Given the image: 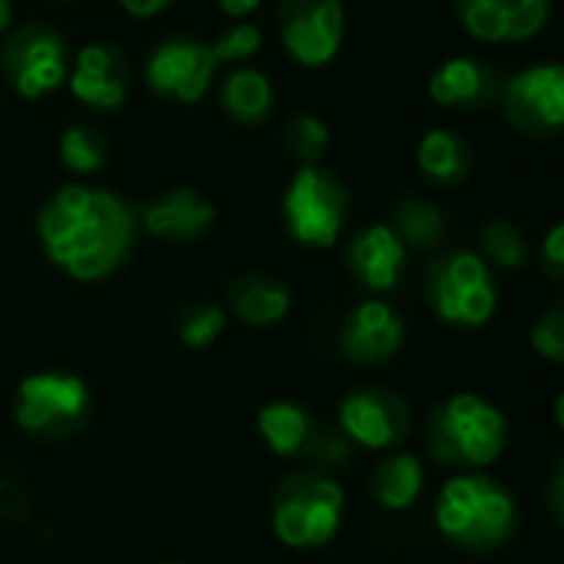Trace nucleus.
<instances>
[{
	"label": "nucleus",
	"mask_w": 564,
	"mask_h": 564,
	"mask_svg": "<svg viewBox=\"0 0 564 564\" xmlns=\"http://www.w3.org/2000/svg\"><path fill=\"white\" fill-rule=\"evenodd\" d=\"M139 231L135 208L116 192L83 182L59 185L36 212L46 258L73 281H102L126 264Z\"/></svg>",
	"instance_id": "obj_1"
},
{
	"label": "nucleus",
	"mask_w": 564,
	"mask_h": 564,
	"mask_svg": "<svg viewBox=\"0 0 564 564\" xmlns=\"http://www.w3.org/2000/svg\"><path fill=\"white\" fill-rule=\"evenodd\" d=\"M436 525L449 542L486 552L516 532V502L489 476H456L440 492Z\"/></svg>",
	"instance_id": "obj_2"
},
{
	"label": "nucleus",
	"mask_w": 564,
	"mask_h": 564,
	"mask_svg": "<svg viewBox=\"0 0 564 564\" xmlns=\"http://www.w3.org/2000/svg\"><path fill=\"white\" fill-rule=\"evenodd\" d=\"M347 215H350V192L344 185V178L321 165H297L284 198H281V218L288 235L301 245V248H334L347 228Z\"/></svg>",
	"instance_id": "obj_3"
},
{
	"label": "nucleus",
	"mask_w": 564,
	"mask_h": 564,
	"mask_svg": "<svg viewBox=\"0 0 564 564\" xmlns=\"http://www.w3.org/2000/svg\"><path fill=\"white\" fill-rule=\"evenodd\" d=\"M426 446L443 466H489L506 446V416L476 393H456L433 410Z\"/></svg>",
	"instance_id": "obj_4"
},
{
	"label": "nucleus",
	"mask_w": 564,
	"mask_h": 564,
	"mask_svg": "<svg viewBox=\"0 0 564 564\" xmlns=\"http://www.w3.org/2000/svg\"><path fill=\"white\" fill-rule=\"evenodd\" d=\"M344 516V492L340 486L317 469L294 473L274 492L271 522L284 545L291 549H321L327 545Z\"/></svg>",
	"instance_id": "obj_5"
},
{
	"label": "nucleus",
	"mask_w": 564,
	"mask_h": 564,
	"mask_svg": "<svg viewBox=\"0 0 564 564\" xmlns=\"http://www.w3.org/2000/svg\"><path fill=\"white\" fill-rule=\"evenodd\" d=\"M423 288L433 311L453 327H482L499 307L492 271L476 251H446L433 258Z\"/></svg>",
	"instance_id": "obj_6"
},
{
	"label": "nucleus",
	"mask_w": 564,
	"mask_h": 564,
	"mask_svg": "<svg viewBox=\"0 0 564 564\" xmlns=\"http://www.w3.org/2000/svg\"><path fill=\"white\" fill-rule=\"evenodd\" d=\"M69 46L66 36L40 20L20 23L3 33L0 76L23 99H43L66 83Z\"/></svg>",
	"instance_id": "obj_7"
},
{
	"label": "nucleus",
	"mask_w": 564,
	"mask_h": 564,
	"mask_svg": "<svg viewBox=\"0 0 564 564\" xmlns=\"http://www.w3.org/2000/svg\"><path fill=\"white\" fill-rule=\"evenodd\" d=\"M89 416V390L79 377L46 370L20 383L13 400V420L20 430L56 440L79 430Z\"/></svg>",
	"instance_id": "obj_8"
},
{
	"label": "nucleus",
	"mask_w": 564,
	"mask_h": 564,
	"mask_svg": "<svg viewBox=\"0 0 564 564\" xmlns=\"http://www.w3.org/2000/svg\"><path fill=\"white\" fill-rule=\"evenodd\" d=\"M502 116L512 129L532 139H552L564 122V66L535 63L512 76H502L499 99Z\"/></svg>",
	"instance_id": "obj_9"
},
{
	"label": "nucleus",
	"mask_w": 564,
	"mask_h": 564,
	"mask_svg": "<svg viewBox=\"0 0 564 564\" xmlns=\"http://www.w3.org/2000/svg\"><path fill=\"white\" fill-rule=\"evenodd\" d=\"M278 33L294 63L321 69L334 63L344 46V0H278Z\"/></svg>",
	"instance_id": "obj_10"
},
{
	"label": "nucleus",
	"mask_w": 564,
	"mask_h": 564,
	"mask_svg": "<svg viewBox=\"0 0 564 564\" xmlns=\"http://www.w3.org/2000/svg\"><path fill=\"white\" fill-rule=\"evenodd\" d=\"M215 69H218V59L205 40L169 36L145 59V86L162 99L192 106L208 93Z\"/></svg>",
	"instance_id": "obj_11"
},
{
	"label": "nucleus",
	"mask_w": 564,
	"mask_h": 564,
	"mask_svg": "<svg viewBox=\"0 0 564 564\" xmlns=\"http://www.w3.org/2000/svg\"><path fill=\"white\" fill-rule=\"evenodd\" d=\"M66 86L83 106L96 112H112L122 109L129 99L132 66L116 43H86L66 69Z\"/></svg>",
	"instance_id": "obj_12"
},
{
	"label": "nucleus",
	"mask_w": 564,
	"mask_h": 564,
	"mask_svg": "<svg viewBox=\"0 0 564 564\" xmlns=\"http://www.w3.org/2000/svg\"><path fill=\"white\" fill-rule=\"evenodd\" d=\"M453 10L482 43H525L549 26L552 0H453Z\"/></svg>",
	"instance_id": "obj_13"
},
{
	"label": "nucleus",
	"mask_w": 564,
	"mask_h": 564,
	"mask_svg": "<svg viewBox=\"0 0 564 564\" xmlns=\"http://www.w3.org/2000/svg\"><path fill=\"white\" fill-rule=\"evenodd\" d=\"M340 426L367 449H390L410 433V406L393 390H357L340 403Z\"/></svg>",
	"instance_id": "obj_14"
},
{
	"label": "nucleus",
	"mask_w": 564,
	"mask_h": 564,
	"mask_svg": "<svg viewBox=\"0 0 564 564\" xmlns=\"http://www.w3.org/2000/svg\"><path fill=\"white\" fill-rule=\"evenodd\" d=\"M502 89V76L496 66L476 56H449L443 59L426 83V93L436 106L453 112H479L496 106Z\"/></svg>",
	"instance_id": "obj_15"
},
{
	"label": "nucleus",
	"mask_w": 564,
	"mask_h": 564,
	"mask_svg": "<svg viewBox=\"0 0 564 564\" xmlns=\"http://www.w3.org/2000/svg\"><path fill=\"white\" fill-rule=\"evenodd\" d=\"M135 215H139V225L152 238L172 241V245H192L205 238L215 225V205L198 188H188V185H175L162 192L159 198L135 208Z\"/></svg>",
	"instance_id": "obj_16"
},
{
	"label": "nucleus",
	"mask_w": 564,
	"mask_h": 564,
	"mask_svg": "<svg viewBox=\"0 0 564 564\" xmlns=\"http://www.w3.org/2000/svg\"><path fill=\"white\" fill-rule=\"evenodd\" d=\"M403 330L406 327L390 304L364 301L347 314L340 327V354L360 367L387 364L403 347Z\"/></svg>",
	"instance_id": "obj_17"
},
{
	"label": "nucleus",
	"mask_w": 564,
	"mask_h": 564,
	"mask_svg": "<svg viewBox=\"0 0 564 564\" xmlns=\"http://www.w3.org/2000/svg\"><path fill=\"white\" fill-rule=\"evenodd\" d=\"M403 264H406V248L387 221H373L357 235H350L347 241V271L367 291L377 294L393 291L400 284Z\"/></svg>",
	"instance_id": "obj_18"
},
{
	"label": "nucleus",
	"mask_w": 564,
	"mask_h": 564,
	"mask_svg": "<svg viewBox=\"0 0 564 564\" xmlns=\"http://www.w3.org/2000/svg\"><path fill=\"white\" fill-rule=\"evenodd\" d=\"M228 307L248 327H271L288 317L291 291L271 274H241L228 284Z\"/></svg>",
	"instance_id": "obj_19"
},
{
	"label": "nucleus",
	"mask_w": 564,
	"mask_h": 564,
	"mask_svg": "<svg viewBox=\"0 0 564 564\" xmlns=\"http://www.w3.org/2000/svg\"><path fill=\"white\" fill-rule=\"evenodd\" d=\"M420 172L440 188H459L473 175V149L453 129H430L416 145Z\"/></svg>",
	"instance_id": "obj_20"
},
{
	"label": "nucleus",
	"mask_w": 564,
	"mask_h": 564,
	"mask_svg": "<svg viewBox=\"0 0 564 564\" xmlns=\"http://www.w3.org/2000/svg\"><path fill=\"white\" fill-rule=\"evenodd\" d=\"M218 106L221 112L238 122V126H261L268 116H271V106H274V86L271 79L254 69V66H238L231 69L225 79H221V89H218Z\"/></svg>",
	"instance_id": "obj_21"
},
{
	"label": "nucleus",
	"mask_w": 564,
	"mask_h": 564,
	"mask_svg": "<svg viewBox=\"0 0 564 564\" xmlns=\"http://www.w3.org/2000/svg\"><path fill=\"white\" fill-rule=\"evenodd\" d=\"M387 225L406 251H433L446 238V215L440 212V205L420 195H403L393 205V218Z\"/></svg>",
	"instance_id": "obj_22"
},
{
	"label": "nucleus",
	"mask_w": 564,
	"mask_h": 564,
	"mask_svg": "<svg viewBox=\"0 0 564 564\" xmlns=\"http://www.w3.org/2000/svg\"><path fill=\"white\" fill-rule=\"evenodd\" d=\"M258 430L264 436V443L278 453V456H294L304 453L311 436H314V423L311 416L294 406V403H268L258 413Z\"/></svg>",
	"instance_id": "obj_23"
},
{
	"label": "nucleus",
	"mask_w": 564,
	"mask_h": 564,
	"mask_svg": "<svg viewBox=\"0 0 564 564\" xmlns=\"http://www.w3.org/2000/svg\"><path fill=\"white\" fill-rule=\"evenodd\" d=\"M373 499L393 512L410 509L416 502V496L423 492V466L416 456H393L387 463L377 466L373 479H370Z\"/></svg>",
	"instance_id": "obj_24"
},
{
	"label": "nucleus",
	"mask_w": 564,
	"mask_h": 564,
	"mask_svg": "<svg viewBox=\"0 0 564 564\" xmlns=\"http://www.w3.org/2000/svg\"><path fill=\"white\" fill-rule=\"evenodd\" d=\"M56 149H59L63 169H69L73 175H96L109 162V139L99 129L86 126V122H76V126L63 129Z\"/></svg>",
	"instance_id": "obj_25"
},
{
	"label": "nucleus",
	"mask_w": 564,
	"mask_h": 564,
	"mask_svg": "<svg viewBox=\"0 0 564 564\" xmlns=\"http://www.w3.org/2000/svg\"><path fill=\"white\" fill-rule=\"evenodd\" d=\"M479 245L486 251V258L506 271H519L529 264V254H532V245H529V235L516 225V221H506V218H492L482 225L479 231Z\"/></svg>",
	"instance_id": "obj_26"
},
{
	"label": "nucleus",
	"mask_w": 564,
	"mask_h": 564,
	"mask_svg": "<svg viewBox=\"0 0 564 564\" xmlns=\"http://www.w3.org/2000/svg\"><path fill=\"white\" fill-rule=\"evenodd\" d=\"M284 149L291 159H297V165L321 162L330 149V126L314 112H297L284 126Z\"/></svg>",
	"instance_id": "obj_27"
},
{
	"label": "nucleus",
	"mask_w": 564,
	"mask_h": 564,
	"mask_svg": "<svg viewBox=\"0 0 564 564\" xmlns=\"http://www.w3.org/2000/svg\"><path fill=\"white\" fill-rule=\"evenodd\" d=\"M225 311L215 307V304H195L188 307L182 317H178V337L185 347H195V350H205L212 347L221 334H225Z\"/></svg>",
	"instance_id": "obj_28"
},
{
	"label": "nucleus",
	"mask_w": 564,
	"mask_h": 564,
	"mask_svg": "<svg viewBox=\"0 0 564 564\" xmlns=\"http://www.w3.org/2000/svg\"><path fill=\"white\" fill-rule=\"evenodd\" d=\"M212 53L218 63H248L261 53L264 46V33L261 26L248 23V20H235L221 36H215L212 43Z\"/></svg>",
	"instance_id": "obj_29"
},
{
	"label": "nucleus",
	"mask_w": 564,
	"mask_h": 564,
	"mask_svg": "<svg viewBox=\"0 0 564 564\" xmlns=\"http://www.w3.org/2000/svg\"><path fill=\"white\" fill-rule=\"evenodd\" d=\"M532 347L549 357L552 364H562L564 360V311L562 307H552L535 327H532Z\"/></svg>",
	"instance_id": "obj_30"
},
{
	"label": "nucleus",
	"mask_w": 564,
	"mask_h": 564,
	"mask_svg": "<svg viewBox=\"0 0 564 564\" xmlns=\"http://www.w3.org/2000/svg\"><path fill=\"white\" fill-rule=\"evenodd\" d=\"M542 264L549 278L562 281L564 278V225H552L545 241H542Z\"/></svg>",
	"instance_id": "obj_31"
},
{
	"label": "nucleus",
	"mask_w": 564,
	"mask_h": 564,
	"mask_svg": "<svg viewBox=\"0 0 564 564\" xmlns=\"http://www.w3.org/2000/svg\"><path fill=\"white\" fill-rule=\"evenodd\" d=\"M175 0H119V7L129 13V17H139V20H149V17H159L162 10H169Z\"/></svg>",
	"instance_id": "obj_32"
},
{
	"label": "nucleus",
	"mask_w": 564,
	"mask_h": 564,
	"mask_svg": "<svg viewBox=\"0 0 564 564\" xmlns=\"http://www.w3.org/2000/svg\"><path fill=\"white\" fill-rule=\"evenodd\" d=\"M218 3V10L225 13V17H231V20H248L264 0H215Z\"/></svg>",
	"instance_id": "obj_33"
},
{
	"label": "nucleus",
	"mask_w": 564,
	"mask_h": 564,
	"mask_svg": "<svg viewBox=\"0 0 564 564\" xmlns=\"http://www.w3.org/2000/svg\"><path fill=\"white\" fill-rule=\"evenodd\" d=\"M552 499H555V502H552V509H555V516L562 519V469H558V473H555V479H552Z\"/></svg>",
	"instance_id": "obj_34"
},
{
	"label": "nucleus",
	"mask_w": 564,
	"mask_h": 564,
	"mask_svg": "<svg viewBox=\"0 0 564 564\" xmlns=\"http://www.w3.org/2000/svg\"><path fill=\"white\" fill-rule=\"evenodd\" d=\"M10 23H13V3L10 0H0V36L10 30Z\"/></svg>",
	"instance_id": "obj_35"
},
{
	"label": "nucleus",
	"mask_w": 564,
	"mask_h": 564,
	"mask_svg": "<svg viewBox=\"0 0 564 564\" xmlns=\"http://www.w3.org/2000/svg\"><path fill=\"white\" fill-rule=\"evenodd\" d=\"M63 3H69V0H63Z\"/></svg>",
	"instance_id": "obj_36"
},
{
	"label": "nucleus",
	"mask_w": 564,
	"mask_h": 564,
	"mask_svg": "<svg viewBox=\"0 0 564 564\" xmlns=\"http://www.w3.org/2000/svg\"><path fill=\"white\" fill-rule=\"evenodd\" d=\"M169 564H175V562H169Z\"/></svg>",
	"instance_id": "obj_37"
}]
</instances>
